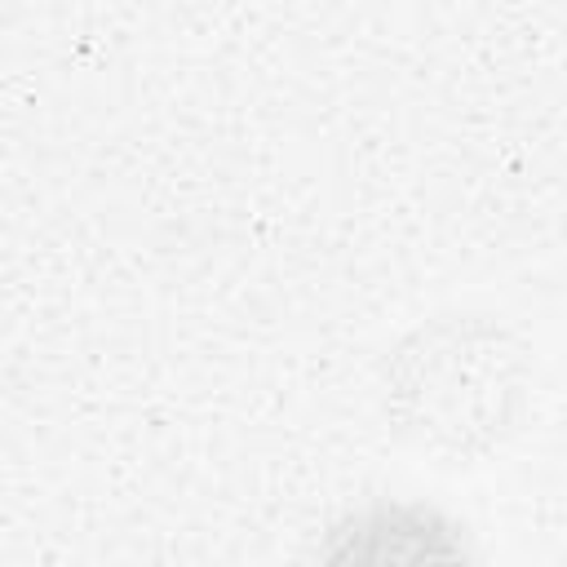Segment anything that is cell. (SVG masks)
I'll return each mask as SVG.
<instances>
[{"instance_id":"7a4b0ae2","label":"cell","mask_w":567,"mask_h":567,"mask_svg":"<svg viewBox=\"0 0 567 567\" xmlns=\"http://www.w3.org/2000/svg\"><path fill=\"white\" fill-rule=\"evenodd\" d=\"M310 567H483L470 527L421 496H372L341 509Z\"/></svg>"},{"instance_id":"6da1fadb","label":"cell","mask_w":567,"mask_h":567,"mask_svg":"<svg viewBox=\"0 0 567 567\" xmlns=\"http://www.w3.org/2000/svg\"><path fill=\"white\" fill-rule=\"evenodd\" d=\"M532 350L492 310H439L381 363V416L399 443L443 465L501 452L532 403Z\"/></svg>"}]
</instances>
